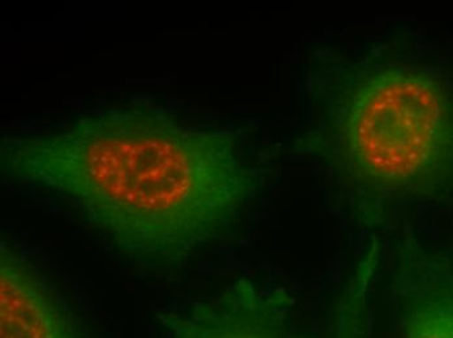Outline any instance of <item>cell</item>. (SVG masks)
<instances>
[{
    "mask_svg": "<svg viewBox=\"0 0 453 338\" xmlns=\"http://www.w3.org/2000/svg\"><path fill=\"white\" fill-rule=\"evenodd\" d=\"M0 338H90L67 297L23 250L0 244Z\"/></svg>",
    "mask_w": 453,
    "mask_h": 338,
    "instance_id": "4",
    "label": "cell"
},
{
    "mask_svg": "<svg viewBox=\"0 0 453 338\" xmlns=\"http://www.w3.org/2000/svg\"><path fill=\"white\" fill-rule=\"evenodd\" d=\"M165 338H311L284 291L259 289L242 279L226 289L157 310Z\"/></svg>",
    "mask_w": 453,
    "mask_h": 338,
    "instance_id": "3",
    "label": "cell"
},
{
    "mask_svg": "<svg viewBox=\"0 0 453 338\" xmlns=\"http://www.w3.org/2000/svg\"><path fill=\"white\" fill-rule=\"evenodd\" d=\"M10 177L68 203L109 249L173 276L258 193L261 176L231 131L129 104L68 128L5 137Z\"/></svg>",
    "mask_w": 453,
    "mask_h": 338,
    "instance_id": "1",
    "label": "cell"
},
{
    "mask_svg": "<svg viewBox=\"0 0 453 338\" xmlns=\"http://www.w3.org/2000/svg\"><path fill=\"white\" fill-rule=\"evenodd\" d=\"M360 324L353 316H340L338 334L335 338H360L358 334Z\"/></svg>",
    "mask_w": 453,
    "mask_h": 338,
    "instance_id": "6",
    "label": "cell"
},
{
    "mask_svg": "<svg viewBox=\"0 0 453 338\" xmlns=\"http://www.w3.org/2000/svg\"><path fill=\"white\" fill-rule=\"evenodd\" d=\"M322 62L311 153L339 184L389 197L453 195V70L383 46Z\"/></svg>",
    "mask_w": 453,
    "mask_h": 338,
    "instance_id": "2",
    "label": "cell"
},
{
    "mask_svg": "<svg viewBox=\"0 0 453 338\" xmlns=\"http://www.w3.org/2000/svg\"><path fill=\"white\" fill-rule=\"evenodd\" d=\"M399 338H453V257L407 242L391 285Z\"/></svg>",
    "mask_w": 453,
    "mask_h": 338,
    "instance_id": "5",
    "label": "cell"
}]
</instances>
